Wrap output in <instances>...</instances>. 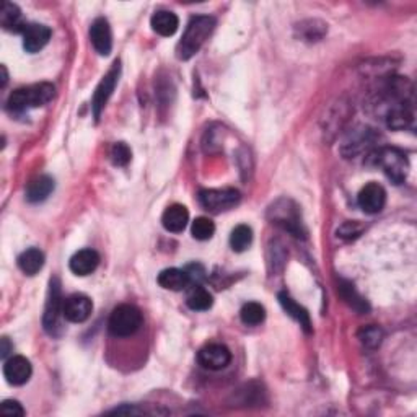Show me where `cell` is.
Returning <instances> with one entry per match:
<instances>
[{
	"mask_svg": "<svg viewBox=\"0 0 417 417\" xmlns=\"http://www.w3.org/2000/svg\"><path fill=\"white\" fill-rule=\"evenodd\" d=\"M213 28H215V18L208 15H196L188 23L186 31L183 34L181 41L178 43L176 56L181 61H188L202 48L208 36H211Z\"/></svg>",
	"mask_w": 417,
	"mask_h": 417,
	"instance_id": "1",
	"label": "cell"
},
{
	"mask_svg": "<svg viewBox=\"0 0 417 417\" xmlns=\"http://www.w3.org/2000/svg\"><path fill=\"white\" fill-rule=\"evenodd\" d=\"M367 163L383 168L386 176L396 185L404 183L409 171L408 158H406L403 152L393 147H381L370 150L367 153Z\"/></svg>",
	"mask_w": 417,
	"mask_h": 417,
	"instance_id": "2",
	"label": "cell"
},
{
	"mask_svg": "<svg viewBox=\"0 0 417 417\" xmlns=\"http://www.w3.org/2000/svg\"><path fill=\"white\" fill-rule=\"evenodd\" d=\"M54 95H56V88L51 83H36V85L17 88L8 97L7 106L12 111H24V109L29 108H39L51 101Z\"/></svg>",
	"mask_w": 417,
	"mask_h": 417,
	"instance_id": "3",
	"label": "cell"
},
{
	"mask_svg": "<svg viewBox=\"0 0 417 417\" xmlns=\"http://www.w3.org/2000/svg\"><path fill=\"white\" fill-rule=\"evenodd\" d=\"M142 313L134 305H119L113 310L108 321V330L116 337H129L141 330Z\"/></svg>",
	"mask_w": 417,
	"mask_h": 417,
	"instance_id": "4",
	"label": "cell"
},
{
	"mask_svg": "<svg viewBox=\"0 0 417 417\" xmlns=\"http://www.w3.org/2000/svg\"><path fill=\"white\" fill-rule=\"evenodd\" d=\"M269 217L272 223L284 228L285 232L292 233L295 236L304 235V225H302L299 207L289 199L277 201L274 206L269 208Z\"/></svg>",
	"mask_w": 417,
	"mask_h": 417,
	"instance_id": "5",
	"label": "cell"
},
{
	"mask_svg": "<svg viewBox=\"0 0 417 417\" xmlns=\"http://www.w3.org/2000/svg\"><path fill=\"white\" fill-rule=\"evenodd\" d=\"M64 309V299L61 294V282L57 277H52L49 282V294L46 300V309H44L43 325L49 334H56V330L59 327V320H61Z\"/></svg>",
	"mask_w": 417,
	"mask_h": 417,
	"instance_id": "6",
	"label": "cell"
},
{
	"mask_svg": "<svg viewBox=\"0 0 417 417\" xmlns=\"http://www.w3.org/2000/svg\"><path fill=\"white\" fill-rule=\"evenodd\" d=\"M241 196L236 190H202L199 192L201 206L211 212H222L235 207L240 202Z\"/></svg>",
	"mask_w": 417,
	"mask_h": 417,
	"instance_id": "7",
	"label": "cell"
},
{
	"mask_svg": "<svg viewBox=\"0 0 417 417\" xmlns=\"http://www.w3.org/2000/svg\"><path fill=\"white\" fill-rule=\"evenodd\" d=\"M375 134L372 129L359 126L347 134L344 142H342L341 152L346 158H352L360 155L364 152H370L375 143Z\"/></svg>",
	"mask_w": 417,
	"mask_h": 417,
	"instance_id": "8",
	"label": "cell"
},
{
	"mask_svg": "<svg viewBox=\"0 0 417 417\" xmlns=\"http://www.w3.org/2000/svg\"><path fill=\"white\" fill-rule=\"evenodd\" d=\"M119 73H121V64L116 61L113 64V67L109 69V72L101 78V82L98 83L95 95H93V101H92V109H93V116L98 121L101 116V111L106 106V103L109 98H111L114 88L118 85L119 80Z\"/></svg>",
	"mask_w": 417,
	"mask_h": 417,
	"instance_id": "9",
	"label": "cell"
},
{
	"mask_svg": "<svg viewBox=\"0 0 417 417\" xmlns=\"http://www.w3.org/2000/svg\"><path fill=\"white\" fill-rule=\"evenodd\" d=\"M197 362L207 370L217 372L225 369L232 362V352L223 344H206L197 354Z\"/></svg>",
	"mask_w": 417,
	"mask_h": 417,
	"instance_id": "10",
	"label": "cell"
},
{
	"mask_svg": "<svg viewBox=\"0 0 417 417\" xmlns=\"http://www.w3.org/2000/svg\"><path fill=\"white\" fill-rule=\"evenodd\" d=\"M33 367L27 357L23 355H13L5 360L3 365V376L10 385L22 386L31 379Z\"/></svg>",
	"mask_w": 417,
	"mask_h": 417,
	"instance_id": "11",
	"label": "cell"
},
{
	"mask_svg": "<svg viewBox=\"0 0 417 417\" xmlns=\"http://www.w3.org/2000/svg\"><path fill=\"white\" fill-rule=\"evenodd\" d=\"M359 207L365 213H379L383 211L386 204V191L379 183H369L362 188L359 196H357Z\"/></svg>",
	"mask_w": 417,
	"mask_h": 417,
	"instance_id": "12",
	"label": "cell"
},
{
	"mask_svg": "<svg viewBox=\"0 0 417 417\" xmlns=\"http://www.w3.org/2000/svg\"><path fill=\"white\" fill-rule=\"evenodd\" d=\"M93 304L87 295L73 294L64 300L62 315L69 323H83L92 315Z\"/></svg>",
	"mask_w": 417,
	"mask_h": 417,
	"instance_id": "13",
	"label": "cell"
},
{
	"mask_svg": "<svg viewBox=\"0 0 417 417\" xmlns=\"http://www.w3.org/2000/svg\"><path fill=\"white\" fill-rule=\"evenodd\" d=\"M90 39L100 56H108L113 49V33L106 18H97L90 27Z\"/></svg>",
	"mask_w": 417,
	"mask_h": 417,
	"instance_id": "14",
	"label": "cell"
},
{
	"mask_svg": "<svg viewBox=\"0 0 417 417\" xmlns=\"http://www.w3.org/2000/svg\"><path fill=\"white\" fill-rule=\"evenodd\" d=\"M51 39V29L46 24L31 23L23 31V48L28 52H39Z\"/></svg>",
	"mask_w": 417,
	"mask_h": 417,
	"instance_id": "15",
	"label": "cell"
},
{
	"mask_svg": "<svg viewBox=\"0 0 417 417\" xmlns=\"http://www.w3.org/2000/svg\"><path fill=\"white\" fill-rule=\"evenodd\" d=\"M98 264H100V255L92 248H85L71 257L69 267L76 276H88L97 269Z\"/></svg>",
	"mask_w": 417,
	"mask_h": 417,
	"instance_id": "16",
	"label": "cell"
},
{
	"mask_svg": "<svg viewBox=\"0 0 417 417\" xmlns=\"http://www.w3.org/2000/svg\"><path fill=\"white\" fill-rule=\"evenodd\" d=\"M190 222V212L183 204H173L163 212L162 223L165 230L171 233H181Z\"/></svg>",
	"mask_w": 417,
	"mask_h": 417,
	"instance_id": "17",
	"label": "cell"
},
{
	"mask_svg": "<svg viewBox=\"0 0 417 417\" xmlns=\"http://www.w3.org/2000/svg\"><path fill=\"white\" fill-rule=\"evenodd\" d=\"M277 299H279V304L282 305V309L285 310V313L289 316L294 318V320L299 323V325L304 327L306 332H311V320H310V313L306 311L304 306L297 304V302L292 299V297L287 294V292H281L279 295H277Z\"/></svg>",
	"mask_w": 417,
	"mask_h": 417,
	"instance_id": "18",
	"label": "cell"
},
{
	"mask_svg": "<svg viewBox=\"0 0 417 417\" xmlns=\"http://www.w3.org/2000/svg\"><path fill=\"white\" fill-rule=\"evenodd\" d=\"M158 284L167 290L181 292L191 285V279L186 271L178 269V267H170V269L162 271L158 274Z\"/></svg>",
	"mask_w": 417,
	"mask_h": 417,
	"instance_id": "19",
	"label": "cell"
},
{
	"mask_svg": "<svg viewBox=\"0 0 417 417\" xmlns=\"http://www.w3.org/2000/svg\"><path fill=\"white\" fill-rule=\"evenodd\" d=\"M150 24L153 31L160 34V36H173L178 31V27H180V20L173 12L158 10V12L153 13Z\"/></svg>",
	"mask_w": 417,
	"mask_h": 417,
	"instance_id": "20",
	"label": "cell"
},
{
	"mask_svg": "<svg viewBox=\"0 0 417 417\" xmlns=\"http://www.w3.org/2000/svg\"><path fill=\"white\" fill-rule=\"evenodd\" d=\"M0 23H2L3 29L13 33H23L24 28L28 27V24L23 22L22 10L12 2L3 3L2 12H0Z\"/></svg>",
	"mask_w": 417,
	"mask_h": 417,
	"instance_id": "21",
	"label": "cell"
},
{
	"mask_svg": "<svg viewBox=\"0 0 417 417\" xmlns=\"http://www.w3.org/2000/svg\"><path fill=\"white\" fill-rule=\"evenodd\" d=\"M54 191V180L48 175H41L29 183L27 188V199L29 202H41Z\"/></svg>",
	"mask_w": 417,
	"mask_h": 417,
	"instance_id": "22",
	"label": "cell"
},
{
	"mask_svg": "<svg viewBox=\"0 0 417 417\" xmlns=\"http://www.w3.org/2000/svg\"><path fill=\"white\" fill-rule=\"evenodd\" d=\"M385 121L390 129H396V131L409 127L411 122H413V109H411L409 104L391 108L385 113Z\"/></svg>",
	"mask_w": 417,
	"mask_h": 417,
	"instance_id": "23",
	"label": "cell"
},
{
	"mask_svg": "<svg viewBox=\"0 0 417 417\" xmlns=\"http://www.w3.org/2000/svg\"><path fill=\"white\" fill-rule=\"evenodd\" d=\"M44 266V253L38 248H29L23 251L18 257V267L27 276H34L43 269Z\"/></svg>",
	"mask_w": 417,
	"mask_h": 417,
	"instance_id": "24",
	"label": "cell"
},
{
	"mask_svg": "<svg viewBox=\"0 0 417 417\" xmlns=\"http://www.w3.org/2000/svg\"><path fill=\"white\" fill-rule=\"evenodd\" d=\"M337 292H339L346 304L349 305L351 309H354L355 311L367 313L370 310L369 304H367L365 299H362V297L359 295V292L354 289V285H352L351 282L341 279L339 282H337Z\"/></svg>",
	"mask_w": 417,
	"mask_h": 417,
	"instance_id": "25",
	"label": "cell"
},
{
	"mask_svg": "<svg viewBox=\"0 0 417 417\" xmlns=\"http://www.w3.org/2000/svg\"><path fill=\"white\" fill-rule=\"evenodd\" d=\"M186 304L191 310H195V311H206L212 306L213 297L211 292L204 289V287L195 285L191 289L190 294H188Z\"/></svg>",
	"mask_w": 417,
	"mask_h": 417,
	"instance_id": "26",
	"label": "cell"
},
{
	"mask_svg": "<svg viewBox=\"0 0 417 417\" xmlns=\"http://www.w3.org/2000/svg\"><path fill=\"white\" fill-rule=\"evenodd\" d=\"M240 318L243 321V325L246 326H257L264 321L266 318V310L264 306L257 302H248V304L243 305V309L240 311Z\"/></svg>",
	"mask_w": 417,
	"mask_h": 417,
	"instance_id": "27",
	"label": "cell"
},
{
	"mask_svg": "<svg viewBox=\"0 0 417 417\" xmlns=\"http://www.w3.org/2000/svg\"><path fill=\"white\" fill-rule=\"evenodd\" d=\"M253 243V230L248 225H238L233 228L230 235V246L233 251L243 253L251 246Z\"/></svg>",
	"mask_w": 417,
	"mask_h": 417,
	"instance_id": "28",
	"label": "cell"
},
{
	"mask_svg": "<svg viewBox=\"0 0 417 417\" xmlns=\"http://www.w3.org/2000/svg\"><path fill=\"white\" fill-rule=\"evenodd\" d=\"M191 233L196 240L199 241H207L211 240L215 233V223H213L211 218L207 217H197L195 222H192Z\"/></svg>",
	"mask_w": 417,
	"mask_h": 417,
	"instance_id": "29",
	"label": "cell"
},
{
	"mask_svg": "<svg viewBox=\"0 0 417 417\" xmlns=\"http://www.w3.org/2000/svg\"><path fill=\"white\" fill-rule=\"evenodd\" d=\"M357 336H359L362 346L369 347V349H376L381 344V341H383V331L374 325L364 326L357 332Z\"/></svg>",
	"mask_w": 417,
	"mask_h": 417,
	"instance_id": "30",
	"label": "cell"
},
{
	"mask_svg": "<svg viewBox=\"0 0 417 417\" xmlns=\"http://www.w3.org/2000/svg\"><path fill=\"white\" fill-rule=\"evenodd\" d=\"M299 29L302 31V38L306 39V41H318V39L325 36L327 28L323 22H318V20H309V22L300 23Z\"/></svg>",
	"mask_w": 417,
	"mask_h": 417,
	"instance_id": "31",
	"label": "cell"
},
{
	"mask_svg": "<svg viewBox=\"0 0 417 417\" xmlns=\"http://www.w3.org/2000/svg\"><path fill=\"white\" fill-rule=\"evenodd\" d=\"M132 158V152L127 143L116 142L111 148V160L116 167H126Z\"/></svg>",
	"mask_w": 417,
	"mask_h": 417,
	"instance_id": "32",
	"label": "cell"
},
{
	"mask_svg": "<svg viewBox=\"0 0 417 417\" xmlns=\"http://www.w3.org/2000/svg\"><path fill=\"white\" fill-rule=\"evenodd\" d=\"M362 230H364V227L359 222H346L337 230V236L342 238V240H354V238L360 235Z\"/></svg>",
	"mask_w": 417,
	"mask_h": 417,
	"instance_id": "33",
	"label": "cell"
},
{
	"mask_svg": "<svg viewBox=\"0 0 417 417\" xmlns=\"http://www.w3.org/2000/svg\"><path fill=\"white\" fill-rule=\"evenodd\" d=\"M0 409H2L3 416H8V417H22V416H24L23 406L15 400H5L2 403V406H0Z\"/></svg>",
	"mask_w": 417,
	"mask_h": 417,
	"instance_id": "34",
	"label": "cell"
},
{
	"mask_svg": "<svg viewBox=\"0 0 417 417\" xmlns=\"http://www.w3.org/2000/svg\"><path fill=\"white\" fill-rule=\"evenodd\" d=\"M2 349H0V355H2V359H7V355L10 354V352L13 351V346L10 344L8 337H2Z\"/></svg>",
	"mask_w": 417,
	"mask_h": 417,
	"instance_id": "35",
	"label": "cell"
},
{
	"mask_svg": "<svg viewBox=\"0 0 417 417\" xmlns=\"http://www.w3.org/2000/svg\"><path fill=\"white\" fill-rule=\"evenodd\" d=\"M0 71H2V82H0V85L5 87V85H7V80H8V76H7V67L2 66V67H0Z\"/></svg>",
	"mask_w": 417,
	"mask_h": 417,
	"instance_id": "36",
	"label": "cell"
}]
</instances>
